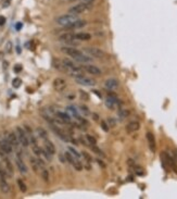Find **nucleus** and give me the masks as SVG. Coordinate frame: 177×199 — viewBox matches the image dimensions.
Wrapping results in <instances>:
<instances>
[{
	"label": "nucleus",
	"mask_w": 177,
	"mask_h": 199,
	"mask_svg": "<svg viewBox=\"0 0 177 199\" xmlns=\"http://www.w3.org/2000/svg\"><path fill=\"white\" fill-rule=\"evenodd\" d=\"M147 139H148V144H149V147H150L151 151H155V138H154V135L150 132L147 133Z\"/></svg>",
	"instance_id": "obj_19"
},
{
	"label": "nucleus",
	"mask_w": 177,
	"mask_h": 199,
	"mask_svg": "<svg viewBox=\"0 0 177 199\" xmlns=\"http://www.w3.org/2000/svg\"><path fill=\"white\" fill-rule=\"evenodd\" d=\"M84 51L88 54V56H90V57L98 58V59H102V58H104L107 56L103 50L99 49V48H96V47H86L84 49Z\"/></svg>",
	"instance_id": "obj_4"
},
{
	"label": "nucleus",
	"mask_w": 177,
	"mask_h": 199,
	"mask_svg": "<svg viewBox=\"0 0 177 199\" xmlns=\"http://www.w3.org/2000/svg\"><path fill=\"white\" fill-rule=\"evenodd\" d=\"M93 120H95V121H98V115L96 114V113H93Z\"/></svg>",
	"instance_id": "obj_45"
},
{
	"label": "nucleus",
	"mask_w": 177,
	"mask_h": 199,
	"mask_svg": "<svg viewBox=\"0 0 177 199\" xmlns=\"http://www.w3.org/2000/svg\"><path fill=\"white\" fill-rule=\"evenodd\" d=\"M0 189H1V191L4 194H8L9 191H10V185L6 181V179H1L0 177Z\"/></svg>",
	"instance_id": "obj_21"
},
{
	"label": "nucleus",
	"mask_w": 177,
	"mask_h": 199,
	"mask_svg": "<svg viewBox=\"0 0 177 199\" xmlns=\"http://www.w3.org/2000/svg\"><path fill=\"white\" fill-rule=\"evenodd\" d=\"M59 40L63 42H66V44H72V45H75V34L73 33H64V34L60 35L59 37Z\"/></svg>",
	"instance_id": "obj_8"
},
{
	"label": "nucleus",
	"mask_w": 177,
	"mask_h": 199,
	"mask_svg": "<svg viewBox=\"0 0 177 199\" xmlns=\"http://www.w3.org/2000/svg\"><path fill=\"white\" fill-rule=\"evenodd\" d=\"M40 173H41V176L42 179L46 181V182H48L49 181V172L46 170V168L41 169V171H40Z\"/></svg>",
	"instance_id": "obj_31"
},
{
	"label": "nucleus",
	"mask_w": 177,
	"mask_h": 199,
	"mask_svg": "<svg viewBox=\"0 0 177 199\" xmlns=\"http://www.w3.org/2000/svg\"><path fill=\"white\" fill-rule=\"evenodd\" d=\"M75 39H76V40H79V42L90 40V39H91V35L89 34V33H84V32L76 33V34H75Z\"/></svg>",
	"instance_id": "obj_20"
},
{
	"label": "nucleus",
	"mask_w": 177,
	"mask_h": 199,
	"mask_svg": "<svg viewBox=\"0 0 177 199\" xmlns=\"http://www.w3.org/2000/svg\"><path fill=\"white\" fill-rule=\"evenodd\" d=\"M77 20H78V18H77L76 16L69 13V14H64V16H59L58 19L55 20V22H57V24L60 25V26H63V27H66V28H67L70 25H72V24H73L75 21H77Z\"/></svg>",
	"instance_id": "obj_2"
},
{
	"label": "nucleus",
	"mask_w": 177,
	"mask_h": 199,
	"mask_svg": "<svg viewBox=\"0 0 177 199\" xmlns=\"http://www.w3.org/2000/svg\"><path fill=\"white\" fill-rule=\"evenodd\" d=\"M2 158H4V162L6 164V171L8 172L9 175H13V167L11 164V161L9 160V158L6 157V155Z\"/></svg>",
	"instance_id": "obj_22"
},
{
	"label": "nucleus",
	"mask_w": 177,
	"mask_h": 199,
	"mask_svg": "<svg viewBox=\"0 0 177 199\" xmlns=\"http://www.w3.org/2000/svg\"><path fill=\"white\" fill-rule=\"evenodd\" d=\"M139 128H140V124H139V122H137V121L129 122L126 126L127 133H134V132H136V131H138Z\"/></svg>",
	"instance_id": "obj_17"
},
{
	"label": "nucleus",
	"mask_w": 177,
	"mask_h": 199,
	"mask_svg": "<svg viewBox=\"0 0 177 199\" xmlns=\"http://www.w3.org/2000/svg\"><path fill=\"white\" fill-rule=\"evenodd\" d=\"M63 52V54H67V56H70V57L72 58H75L77 57L78 54H81L83 51H81V50H78L77 48H75V47H71V46H64V47H61V49H60Z\"/></svg>",
	"instance_id": "obj_6"
},
{
	"label": "nucleus",
	"mask_w": 177,
	"mask_h": 199,
	"mask_svg": "<svg viewBox=\"0 0 177 199\" xmlns=\"http://www.w3.org/2000/svg\"><path fill=\"white\" fill-rule=\"evenodd\" d=\"M101 128H102L104 132H109V130H110L108 123L105 122V121H101Z\"/></svg>",
	"instance_id": "obj_37"
},
{
	"label": "nucleus",
	"mask_w": 177,
	"mask_h": 199,
	"mask_svg": "<svg viewBox=\"0 0 177 199\" xmlns=\"http://www.w3.org/2000/svg\"><path fill=\"white\" fill-rule=\"evenodd\" d=\"M79 95H81V98L85 101H88L89 100V95L84 90H79Z\"/></svg>",
	"instance_id": "obj_35"
},
{
	"label": "nucleus",
	"mask_w": 177,
	"mask_h": 199,
	"mask_svg": "<svg viewBox=\"0 0 177 199\" xmlns=\"http://www.w3.org/2000/svg\"><path fill=\"white\" fill-rule=\"evenodd\" d=\"M83 70L86 71L87 73L89 74H93V75H101V70L96 66V65H93V64H87V65H83Z\"/></svg>",
	"instance_id": "obj_11"
},
{
	"label": "nucleus",
	"mask_w": 177,
	"mask_h": 199,
	"mask_svg": "<svg viewBox=\"0 0 177 199\" xmlns=\"http://www.w3.org/2000/svg\"><path fill=\"white\" fill-rule=\"evenodd\" d=\"M128 181H131V182H133V176H129V177H128Z\"/></svg>",
	"instance_id": "obj_50"
},
{
	"label": "nucleus",
	"mask_w": 177,
	"mask_h": 199,
	"mask_svg": "<svg viewBox=\"0 0 177 199\" xmlns=\"http://www.w3.org/2000/svg\"><path fill=\"white\" fill-rule=\"evenodd\" d=\"M74 78H75V82H76L77 84L83 85V86H95L96 85V80L90 78V77L85 76V75L74 77Z\"/></svg>",
	"instance_id": "obj_5"
},
{
	"label": "nucleus",
	"mask_w": 177,
	"mask_h": 199,
	"mask_svg": "<svg viewBox=\"0 0 177 199\" xmlns=\"http://www.w3.org/2000/svg\"><path fill=\"white\" fill-rule=\"evenodd\" d=\"M36 134H37V136H38L39 138H41L44 140L48 139V133H47V131L44 130L42 127H37V128H36Z\"/></svg>",
	"instance_id": "obj_25"
},
{
	"label": "nucleus",
	"mask_w": 177,
	"mask_h": 199,
	"mask_svg": "<svg viewBox=\"0 0 177 199\" xmlns=\"http://www.w3.org/2000/svg\"><path fill=\"white\" fill-rule=\"evenodd\" d=\"M81 155H83V157H84L85 159L87 160V162H91V161H93V159H91V157H90V156H89V155H88V153H87V152H83V153H81Z\"/></svg>",
	"instance_id": "obj_41"
},
{
	"label": "nucleus",
	"mask_w": 177,
	"mask_h": 199,
	"mask_svg": "<svg viewBox=\"0 0 177 199\" xmlns=\"http://www.w3.org/2000/svg\"><path fill=\"white\" fill-rule=\"evenodd\" d=\"M52 64H53L54 69L59 70V71H63V72H66V69H65V66H64V64H63L62 60H59V59H53V62H52Z\"/></svg>",
	"instance_id": "obj_23"
},
{
	"label": "nucleus",
	"mask_w": 177,
	"mask_h": 199,
	"mask_svg": "<svg viewBox=\"0 0 177 199\" xmlns=\"http://www.w3.org/2000/svg\"><path fill=\"white\" fill-rule=\"evenodd\" d=\"M0 149L2 150L4 153H7V155H10V153L12 152L13 147H12V145L9 143L7 137H1V136H0Z\"/></svg>",
	"instance_id": "obj_7"
},
{
	"label": "nucleus",
	"mask_w": 177,
	"mask_h": 199,
	"mask_svg": "<svg viewBox=\"0 0 177 199\" xmlns=\"http://www.w3.org/2000/svg\"><path fill=\"white\" fill-rule=\"evenodd\" d=\"M7 139L9 140V143L12 145V147H14V148H18L19 147V138H18V136H16V133H14V132H8L7 133Z\"/></svg>",
	"instance_id": "obj_12"
},
{
	"label": "nucleus",
	"mask_w": 177,
	"mask_h": 199,
	"mask_svg": "<svg viewBox=\"0 0 177 199\" xmlns=\"http://www.w3.org/2000/svg\"><path fill=\"white\" fill-rule=\"evenodd\" d=\"M21 70H22V66H21L20 64H16L15 66H14V72L18 73V72H20Z\"/></svg>",
	"instance_id": "obj_43"
},
{
	"label": "nucleus",
	"mask_w": 177,
	"mask_h": 199,
	"mask_svg": "<svg viewBox=\"0 0 177 199\" xmlns=\"http://www.w3.org/2000/svg\"><path fill=\"white\" fill-rule=\"evenodd\" d=\"M93 1H89V2H87V1H83L81 4H75L74 7H72V8L69 10V13L74 14V16H78V14L84 13L85 11H87L89 9H91L93 8Z\"/></svg>",
	"instance_id": "obj_1"
},
{
	"label": "nucleus",
	"mask_w": 177,
	"mask_h": 199,
	"mask_svg": "<svg viewBox=\"0 0 177 199\" xmlns=\"http://www.w3.org/2000/svg\"><path fill=\"white\" fill-rule=\"evenodd\" d=\"M4 23H6V18L2 16H0V26L4 25Z\"/></svg>",
	"instance_id": "obj_42"
},
{
	"label": "nucleus",
	"mask_w": 177,
	"mask_h": 199,
	"mask_svg": "<svg viewBox=\"0 0 177 199\" xmlns=\"http://www.w3.org/2000/svg\"><path fill=\"white\" fill-rule=\"evenodd\" d=\"M45 151L48 152L49 155H51V156H53L54 153H55V147L52 144V142L48 140V139L45 140Z\"/></svg>",
	"instance_id": "obj_18"
},
{
	"label": "nucleus",
	"mask_w": 177,
	"mask_h": 199,
	"mask_svg": "<svg viewBox=\"0 0 177 199\" xmlns=\"http://www.w3.org/2000/svg\"><path fill=\"white\" fill-rule=\"evenodd\" d=\"M53 88L57 92H63L66 88V80L61 78V77H57L53 80Z\"/></svg>",
	"instance_id": "obj_9"
},
{
	"label": "nucleus",
	"mask_w": 177,
	"mask_h": 199,
	"mask_svg": "<svg viewBox=\"0 0 177 199\" xmlns=\"http://www.w3.org/2000/svg\"><path fill=\"white\" fill-rule=\"evenodd\" d=\"M31 164L35 173H38L41 171V168H40L38 161H37V158H31Z\"/></svg>",
	"instance_id": "obj_26"
},
{
	"label": "nucleus",
	"mask_w": 177,
	"mask_h": 199,
	"mask_svg": "<svg viewBox=\"0 0 177 199\" xmlns=\"http://www.w3.org/2000/svg\"><path fill=\"white\" fill-rule=\"evenodd\" d=\"M70 1H77V0H70ZM83 1H87V2H89V1H93V0H83Z\"/></svg>",
	"instance_id": "obj_48"
},
{
	"label": "nucleus",
	"mask_w": 177,
	"mask_h": 199,
	"mask_svg": "<svg viewBox=\"0 0 177 199\" xmlns=\"http://www.w3.org/2000/svg\"><path fill=\"white\" fill-rule=\"evenodd\" d=\"M15 133H16L18 138H19L20 144L23 146V147H28V145H29V140H28V137H27L26 132L24 131V128H22L21 126H16Z\"/></svg>",
	"instance_id": "obj_3"
},
{
	"label": "nucleus",
	"mask_w": 177,
	"mask_h": 199,
	"mask_svg": "<svg viewBox=\"0 0 177 199\" xmlns=\"http://www.w3.org/2000/svg\"><path fill=\"white\" fill-rule=\"evenodd\" d=\"M86 24H87V22H86V21L78 19L77 21H75V22H74L72 25H70L67 28H72V30H74V28H75V30H76V28H81V27H84Z\"/></svg>",
	"instance_id": "obj_24"
},
{
	"label": "nucleus",
	"mask_w": 177,
	"mask_h": 199,
	"mask_svg": "<svg viewBox=\"0 0 177 199\" xmlns=\"http://www.w3.org/2000/svg\"><path fill=\"white\" fill-rule=\"evenodd\" d=\"M79 110H81V112L85 115V116H87V115L90 114V111H89V109L86 107V106H81V107H79Z\"/></svg>",
	"instance_id": "obj_33"
},
{
	"label": "nucleus",
	"mask_w": 177,
	"mask_h": 199,
	"mask_svg": "<svg viewBox=\"0 0 177 199\" xmlns=\"http://www.w3.org/2000/svg\"><path fill=\"white\" fill-rule=\"evenodd\" d=\"M69 150L71 151V153H72L73 156H75V157H77V158H79V156H81V155L77 152V151L74 149V148H72V147H69Z\"/></svg>",
	"instance_id": "obj_40"
},
{
	"label": "nucleus",
	"mask_w": 177,
	"mask_h": 199,
	"mask_svg": "<svg viewBox=\"0 0 177 199\" xmlns=\"http://www.w3.org/2000/svg\"><path fill=\"white\" fill-rule=\"evenodd\" d=\"M86 140H87V143L90 144V145H97L96 138L93 137L91 135H86Z\"/></svg>",
	"instance_id": "obj_32"
},
{
	"label": "nucleus",
	"mask_w": 177,
	"mask_h": 199,
	"mask_svg": "<svg viewBox=\"0 0 177 199\" xmlns=\"http://www.w3.org/2000/svg\"><path fill=\"white\" fill-rule=\"evenodd\" d=\"M97 161H98V163H99V164H100V165H102V167H104V164H103V163H102V162H101V160H97Z\"/></svg>",
	"instance_id": "obj_49"
},
{
	"label": "nucleus",
	"mask_w": 177,
	"mask_h": 199,
	"mask_svg": "<svg viewBox=\"0 0 177 199\" xmlns=\"http://www.w3.org/2000/svg\"><path fill=\"white\" fill-rule=\"evenodd\" d=\"M135 172L137 175H140V176L145 175V171H143L141 168H137V167H135Z\"/></svg>",
	"instance_id": "obj_39"
},
{
	"label": "nucleus",
	"mask_w": 177,
	"mask_h": 199,
	"mask_svg": "<svg viewBox=\"0 0 177 199\" xmlns=\"http://www.w3.org/2000/svg\"><path fill=\"white\" fill-rule=\"evenodd\" d=\"M11 42H8V45H7V52H10L11 51Z\"/></svg>",
	"instance_id": "obj_44"
},
{
	"label": "nucleus",
	"mask_w": 177,
	"mask_h": 199,
	"mask_svg": "<svg viewBox=\"0 0 177 199\" xmlns=\"http://www.w3.org/2000/svg\"><path fill=\"white\" fill-rule=\"evenodd\" d=\"M32 148H33V151H34V153L37 156V157H40L41 156V153H42V149L39 147L38 145H34V146H32Z\"/></svg>",
	"instance_id": "obj_29"
},
{
	"label": "nucleus",
	"mask_w": 177,
	"mask_h": 199,
	"mask_svg": "<svg viewBox=\"0 0 177 199\" xmlns=\"http://www.w3.org/2000/svg\"><path fill=\"white\" fill-rule=\"evenodd\" d=\"M93 92H95V94H96V95L98 96L99 98H101V95H100V94H99V92H98V90H93Z\"/></svg>",
	"instance_id": "obj_46"
},
{
	"label": "nucleus",
	"mask_w": 177,
	"mask_h": 199,
	"mask_svg": "<svg viewBox=\"0 0 177 199\" xmlns=\"http://www.w3.org/2000/svg\"><path fill=\"white\" fill-rule=\"evenodd\" d=\"M18 185H19L20 191H22V193H26L27 186H26V184L24 183L23 181H22V180H18Z\"/></svg>",
	"instance_id": "obj_28"
},
{
	"label": "nucleus",
	"mask_w": 177,
	"mask_h": 199,
	"mask_svg": "<svg viewBox=\"0 0 177 199\" xmlns=\"http://www.w3.org/2000/svg\"><path fill=\"white\" fill-rule=\"evenodd\" d=\"M90 149L93 150L95 153H97V155H99V156H101V157H104V153L102 152V150L99 149V148L97 147V145H91L90 146Z\"/></svg>",
	"instance_id": "obj_30"
},
{
	"label": "nucleus",
	"mask_w": 177,
	"mask_h": 199,
	"mask_svg": "<svg viewBox=\"0 0 177 199\" xmlns=\"http://www.w3.org/2000/svg\"><path fill=\"white\" fill-rule=\"evenodd\" d=\"M128 114H129V112L127 111V110H124V109H122V110H119V118H121L122 120L125 119V118H127V116H128Z\"/></svg>",
	"instance_id": "obj_34"
},
{
	"label": "nucleus",
	"mask_w": 177,
	"mask_h": 199,
	"mask_svg": "<svg viewBox=\"0 0 177 199\" xmlns=\"http://www.w3.org/2000/svg\"><path fill=\"white\" fill-rule=\"evenodd\" d=\"M21 27H22V24H21V23L16 24V30H20V28H21Z\"/></svg>",
	"instance_id": "obj_47"
},
{
	"label": "nucleus",
	"mask_w": 177,
	"mask_h": 199,
	"mask_svg": "<svg viewBox=\"0 0 177 199\" xmlns=\"http://www.w3.org/2000/svg\"><path fill=\"white\" fill-rule=\"evenodd\" d=\"M21 83H22V80H20V78H18V77L12 80V85H13L14 88H19L20 86H21Z\"/></svg>",
	"instance_id": "obj_36"
},
{
	"label": "nucleus",
	"mask_w": 177,
	"mask_h": 199,
	"mask_svg": "<svg viewBox=\"0 0 177 199\" xmlns=\"http://www.w3.org/2000/svg\"><path fill=\"white\" fill-rule=\"evenodd\" d=\"M72 165L74 167V169L75 170H77V171H81L83 170V164H81V162L79 161V159L78 158H75L74 157V160L73 162H72Z\"/></svg>",
	"instance_id": "obj_27"
},
{
	"label": "nucleus",
	"mask_w": 177,
	"mask_h": 199,
	"mask_svg": "<svg viewBox=\"0 0 177 199\" xmlns=\"http://www.w3.org/2000/svg\"><path fill=\"white\" fill-rule=\"evenodd\" d=\"M108 125L111 127H114L116 125V121L115 119H113V118H109L108 119Z\"/></svg>",
	"instance_id": "obj_38"
},
{
	"label": "nucleus",
	"mask_w": 177,
	"mask_h": 199,
	"mask_svg": "<svg viewBox=\"0 0 177 199\" xmlns=\"http://www.w3.org/2000/svg\"><path fill=\"white\" fill-rule=\"evenodd\" d=\"M73 59L77 62H81V63H88V62L93 61V57L87 56V54H85L84 52H81V54H78L77 57L73 58Z\"/></svg>",
	"instance_id": "obj_16"
},
{
	"label": "nucleus",
	"mask_w": 177,
	"mask_h": 199,
	"mask_svg": "<svg viewBox=\"0 0 177 199\" xmlns=\"http://www.w3.org/2000/svg\"><path fill=\"white\" fill-rule=\"evenodd\" d=\"M119 104V100L116 98V96L114 94H109L108 97H107V100H105V106L109 108V109H111L113 110L114 107H115V104Z\"/></svg>",
	"instance_id": "obj_10"
},
{
	"label": "nucleus",
	"mask_w": 177,
	"mask_h": 199,
	"mask_svg": "<svg viewBox=\"0 0 177 199\" xmlns=\"http://www.w3.org/2000/svg\"><path fill=\"white\" fill-rule=\"evenodd\" d=\"M15 163H16V167H18V169H19L20 172L22 173V174H26V173H27V167H26V164L24 163L23 159L20 157L19 155L16 156Z\"/></svg>",
	"instance_id": "obj_13"
},
{
	"label": "nucleus",
	"mask_w": 177,
	"mask_h": 199,
	"mask_svg": "<svg viewBox=\"0 0 177 199\" xmlns=\"http://www.w3.org/2000/svg\"><path fill=\"white\" fill-rule=\"evenodd\" d=\"M119 80H115V78H109V80H105V83H104V86L107 89L109 90H114L116 88L119 87Z\"/></svg>",
	"instance_id": "obj_14"
},
{
	"label": "nucleus",
	"mask_w": 177,
	"mask_h": 199,
	"mask_svg": "<svg viewBox=\"0 0 177 199\" xmlns=\"http://www.w3.org/2000/svg\"><path fill=\"white\" fill-rule=\"evenodd\" d=\"M54 115L58 118L62 123H71V116H70L66 112L63 111H55Z\"/></svg>",
	"instance_id": "obj_15"
}]
</instances>
